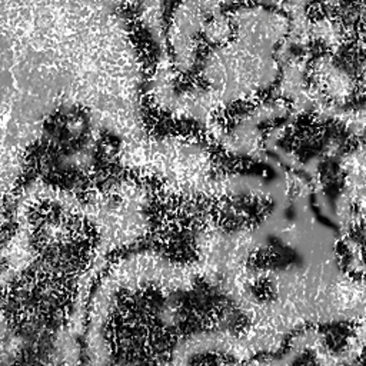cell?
<instances>
[{"mask_svg": "<svg viewBox=\"0 0 366 366\" xmlns=\"http://www.w3.org/2000/svg\"><path fill=\"white\" fill-rule=\"evenodd\" d=\"M309 77L316 90L339 106L352 103L359 89L356 70L329 51H323L309 61Z\"/></svg>", "mask_w": 366, "mask_h": 366, "instance_id": "6da1fadb", "label": "cell"}, {"mask_svg": "<svg viewBox=\"0 0 366 366\" xmlns=\"http://www.w3.org/2000/svg\"><path fill=\"white\" fill-rule=\"evenodd\" d=\"M310 39L312 41L320 44L323 51L335 53L340 50L349 39L347 26L336 16L322 14L312 20Z\"/></svg>", "mask_w": 366, "mask_h": 366, "instance_id": "7a4b0ae2", "label": "cell"}, {"mask_svg": "<svg viewBox=\"0 0 366 366\" xmlns=\"http://www.w3.org/2000/svg\"><path fill=\"white\" fill-rule=\"evenodd\" d=\"M356 76H357V81H359V89H362L366 93V50L363 51V54L360 56V60L357 63Z\"/></svg>", "mask_w": 366, "mask_h": 366, "instance_id": "3957f363", "label": "cell"}]
</instances>
